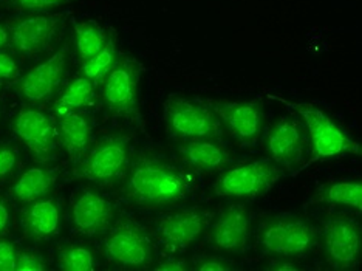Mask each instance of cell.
I'll list each match as a JSON object with an SVG mask.
<instances>
[{
  "instance_id": "obj_1",
  "label": "cell",
  "mask_w": 362,
  "mask_h": 271,
  "mask_svg": "<svg viewBox=\"0 0 362 271\" xmlns=\"http://www.w3.org/2000/svg\"><path fill=\"white\" fill-rule=\"evenodd\" d=\"M191 182L183 171L166 163L146 161L132 172L126 194L130 200L146 207L174 204L185 199Z\"/></svg>"
},
{
  "instance_id": "obj_2",
  "label": "cell",
  "mask_w": 362,
  "mask_h": 271,
  "mask_svg": "<svg viewBox=\"0 0 362 271\" xmlns=\"http://www.w3.org/2000/svg\"><path fill=\"white\" fill-rule=\"evenodd\" d=\"M282 175L284 171L273 161H251L223 172L214 185V191L217 195L256 199L273 190Z\"/></svg>"
},
{
  "instance_id": "obj_3",
  "label": "cell",
  "mask_w": 362,
  "mask_h": 271,
  "mask_svg": "<svg viewBox=\"0 0 362 271\" xmlns=\"http://www.w3.org/2000/svg\"><path fill=\"white\" fill-rule=\"evenodd\" d=\"M286 105L303 118L316 158L334 157L342 154H361V144L345 134L325 112L308 104L286 103Z\"/></svg>"
},
{
  "instance_id": "obj_4",
  "label": "cell",
  "mask_w": 362,
  "mask_h": 271,
  "mask_svg": "<svg viewBox=\"0 0 362 271\" xmlns=\"http://www.w3.org/2000/svg\"><path fill=\"white\" fill-rule=\"evenodd\" d=\"M164 118L172 134L181 138H217L220 121L204 105L181 96H169L164 103Z\"/></svg>"
},
{
  "instance_id": "obj_5",
  "label": "cell",
  "mask_w": 362,
  "mask_h": 271,
  "mask_svg": "<svg viewBox=\"0 0 362 271\" xmlns=\"http://www.w3.org/2000/svg\"><path fill=\"white\" fill-rule=\"evenodd\" d=\"M105 256L112 264L124 268H144L152 262V245L138 226L121 224L112 228L104 241Z\"/></svg>"
},
{
  "instance_id": "obj_6",
  "label": "cell",
  "mask_w": 362,
  "mask_h": 271,
  "mask_svg": "<svg viewBox=\"0 0 362 271\" xmlns=\"http://www.w3.org/2000/svg\"><path fill=\"white\" fill-rule=\"evenodd\" d=\"M316 233L307 221L299 219H281L265 228L260 243L263 250L276 256L291 258L311 250Z\"/></svg>"
},
{
  "instance_id": "obj_7",
  "label": "cell",
  "mask_w": 362,
  "mask_h": 271,
  "mask_svg": "<svg viewBox=\"0 0 362 271\" xmlns=\"http://www.w3.org/2000/svg\"><path fill=\"white\" fill-rule=\"evenodd\" d=\"M101 81V95L107 109L117 115H132L138 110L139 78L134 62L118 61Z\"/></svg>"
},
{
  "instance_id": "obj_8",
  "label": "cell",
  "mask_w": 362,
  "mask_h": 271,
  "mask_svg": "<svg viewBox=\"0 0 362 271\" xmlns=\"http://www.w3.org/2000/svg\"><path fill=\"white\" fill-rule=\"evenodd\" d=\"M361 233V225L347 217H332L325 221L324 246L333 267L345 270L358 264Z\"/></svg>"
},
{
  "instance_id": "obj_9",
  "label": "cell",
  "mask_w": 362,
  "mask_h": 271,
  "mask_svg": "<svg viewBox=\"0 0 362 271\" xmlns=\"http://www.w3.org/2000/svg\"><path fill=\"white\" fill-rule=\"evenodd\" d=\"M129 160V146L124 139L110 138L98 144L81 161L78 174L92 182H110L124 174Z\"/></svg>"
},
{
  "instance_id": "obj_10",
  "label": "cell",
  "mask_w": 362,
  "mask_h": 271,
  "mask_svg": "<svg viewBox=\"0 0 362 271\" xmlns=\"http://www.w3.org/2000/svg\"><path fill=\"white\" fill-rule=\"evenodd\" d=\"M307 132L298 120L282 118L269 129L265 147L277 166L291 171L299 164L307 152Z\"/></svg>"
},
{
  "instance_id": "obj_11",
  "label": "cell",
  "mask_w": 362,
  "mask_h": 271,
  "mask_svg": "<svg viewBox=\"0 0 362 271\" xmlns=\"http://www.w3.org/2000/svg\"><path fill=\"white\" fill-rule=\"evenodd\" d=\"M250 234V212L246 204L234 203L220 212L212 225L211 239L217 250L229 254H242Z\"/></svg>"
},
{
  "instance_id": "obj_12",
  "label": "cell",
  "mask_w": 362,
  "mask_h": 271,
  "mask_svg": "<svg viewBox=\"0 0 362 271\" xmlns=\"http://www.w3.org/2000/svg\"><path fill=\"white\" fill-rule=\"evenodd\" d=\"M65 67H67V52L59 50L42 64L33 67L21 79L18 86L19 93L33 104L47 100L61 84Z\"/></svg>"
},
{
  "instance_id": "obj_13",
  "label": "cell",
  "mask_w": 362,
  "mask_h": 271,
  "mask_svg": "<svg viewBox=\"0 0 362 271\" xmlns=\"http://www.w3.org/2000/svg\"><path fill=\"white\" fill-rule=\"evenodd\" d=\"M212 112L218 115L238 139L245 143L257 139L263 125L262 104L259 101L217 103L212 104Z\"/></svg>"
},
{
  "instance_id": "obj_14",
  "label": "cell",
  "mask_w": 362,
  "mask_h": 271,
  "mask_svg": "<svg viewBox=\"0 0 362 271\" xmlns=\"http://www.w3.org/2000/svg\"><path fill=\"white\" fill-rule=\"evenodd\" d=\"M156 228L161 242L170 251H185L202 236L204 217L195 211H180L163 217Z\"/></svg>"
},
{
  "instance_id": "obj_15",
  "label": "cell",
  "mask_w": 362,
  "mask_h": 271,
  "mask_svg": "<svg viewBox=\"0 0 362 271\" xmlns=\"http://www.w3.org/2000/svg\"><path fill=\"white\" fill-rule=\"evenodd\" d=\"M14 134L36 155H47L54 144V126L44 112L23 109L13 122Z\"/></svg>"
},
{
  "instance_id": "obj_16",
  "label": "cell",
  "mask_w": 362,
  "mask_h": 271,
  "mask_svg": "<svg viewBox=\"0 0 362 271\" xmlns=\"http://www.w3.org/2000/svg\"><path fill=\"white\" fill-rule=\"evenodd\" d=\"M73 221L81 231L101 233L113 219V204L95 191H82L76 195L71 208Z\"/></svg>"
},
{
  "instance_id": "obj_17",
  "label": "cell",
  "mask_w": 362,
  "mask_h": 271,
  "mask_svg": "<svg viewBox=\"0 0 362 271\" xmlns=\"http://www.w3.org/2000/svg\"><path fill=\"white\" fill-rule=\"evenodd\" d=\"M57 27L54 16H31L11 27L10 40L13 47L22 54H36L50 42Z\"/></svg>"
},
{
  "instance_id": "obj_18",
  "label": "cell",
  "mask_w": 362,
  "mask_h": 271,
  "mask_svg": "<svg viewBox=\"0 0 362 271\" xmlns=\"http://www.w3.org/2000/svg\"><path fill=\"white\" fill-rule=\"evenodd\" d=\"M180 154L197 171H216L228 161V154L217 138H192L180 144Z\"/></svg>"
},
{
  "instance_id": "obj_19",
  "label": "cell",
  "mask_w": 362,
  "mask_h": 271,
  "mask_svg": "<svg viewBox=\"0 0 362 271\" xmlns=\"http://www.w3.org/2000/svg\"><path fill=\"white\" fill-rule=\"evenodd\" d=\"M61 144L67 149L71 160H79L92 142L90 121L78 112H69L59 117L57 122Z\"/></svg>"
},
{
  "instance_id": "obj_20",
  "label": "cell",
  "mask_w": 362,
  "mask_h": 271,
  "mask_svg": "<svg viewBox=\"0 0 362 271\" xmlns=\"http://www.w3.org/2000/svg\"><path fill=\"white\" fill-rule=\"evenodd\" d=\"M59 226V209L53 199L36 200L23 216L25 233L35 241L47 239Z\"/></svg>"
},
{
  "instance_id": "obj_21",
  "label": "cell",
  "mask_w": 362,
  "mask_h": 271,
  "mask_svg": "<svg viewBox=\"0 0 362 271\" xmlns=\"http://www.w3.org/2000/svg\"><path fill=\"white\" fill-rule=\"evenodd\" d=\"M54 174L44 168H31L11 188L14 199L21 203H33L52 190Z\"/></svg>"
},
{
  "instance_id": "obj_22",
  "label": "cell",
  "mask_w": 362,
  "mask_h": 271,
  "mask_svg": "<svg viewBox=\"0 0 362 271\" xmlns=\"http://www.w3.org/2000/svg\"><path fill=\"white\" fill-rule=\"evenodd\" d=\"M105 30L95 21H84L75 27V44L81 62H87L109 42Z\"/></svg>"
},
{
  "instance_id": "obj_23",
  "label": "cell",
  "mask_w": 362,
  "mask_h": 271,
  "mask_svg": "<svg viewBox=\"0 0 362 271\" xmlns=\"http://www.w3.org/2000/svg\"><path fill=\"white\" fill-rule=\"evenodd\" d=\"M317 200L328 202V203H337L345 204V207H351L356 209H362V183L361 180H339V182H333L325 185L320 190Z\"/></svg>"
},
{
  "instance_id": "obj_24",
  "label": "cell",
  "mask_w": 362,
  "mask_h": 271,
  "mask_svg": "<svg viewBox=\"0 0 362 271\" xmlns=\"http://www.w3.org/2000/svg\"><path fill=\"white\" fill-rule=\"evenodd\" d=\"M95 98V82L84 76H79L70 82V86L64 90L62 96L56 103V113L62 115L86 108Z\"/></svg>"
},
{
  "instance_id": "obj_25",
  "label": "cell",
  "mask_w": 362,
  "mask_h": 271,
  "mask_svg": "<svg viewBox=\"0 0 362 271\" xmlns=\"http://www.w3.org/2000/svg\"><path fill=\"white\" fill-rule=\"evenodd\" d=\"M117 62H118L117 42H115V39H109V42L105 44V47L100 53L93 56L92 59H88L87 62H82L81 76L93 81L96 84V82H100L107 73L113 69V65Z\"/></svg>"
},
{
  "instance_id": "obj_26",
  "label": "cell",
  "mask_w": 362,
  "mask_h": 271,
  "mask_svg": "<svg viewBox=\"0 0 362 271\" xmlns=\"http://www.w3.org/2000/svg\"><path fill=\"white\" fill-rule=\"evenodd\" d=\"M57 268L62 271H92L93 254L86 246H67L57 254Z\"/></svg>"
},
{
  "instance_id": "obj_27",
  "label": "cell",
  "mask_w": 362,
  "mask_h": 271,
  "mask_svg": "<svg viewBox=\"0 0 362 271\" xmlns=\"http://www.w3.org/2000/svg\"><path fill=\"white\" fill-rule=\"evenodd\" d=\"M19 250L8 241H0V271H16Z\"/></svg>"
},
{
  "instance_id": "obj_28",
  "label": "cell",
  "mask_w": 362,
  "mask_h": 271,
  "mask_svg": "<svg viewBox=\"0 0 362 271\" xmlns=\"http://www.w3.org/2000/svg\"><path fill=\"white\" fill-rule=\"evenodd\" d=\"M14 2L25 11H48L64 5L67 0H14Z\"/></svg>"
},
{
  "instance_id": "obj_29",
  "label": "cell",
  "mask_w": 362,
  "mask_h": 271,
  "mask_svg": "<svg viewBox=\"0 0 362 271\" xmlns=\"http://www.w3.org/2000/svg\"><path fill=\"white\" fill-rule=\"evenodd\" d=\"M197 265L192 267V270H199V271H229L234 270V267L229 264V260L223 258H217V256H204L197 259Z\"/></svg>"
},
{
  "instance_id": "obj_30",
  "label": "cell",
  "mask_w": 362,
  "mask_h": 271,
  "mask_svg": "<svg viewBox=\"0 0 362 271\" xmlns=\"http://www.w3.org/2000/svg\"><path fill=\"white\" fill-rule=\"evenodd\" d=\"M44 260L33 253H19L16 271H44Z\"/></svg>"
},
{
  "instance_id": "obj_31",
  "label": "cell",
  "mask_w": 362,
  "mask_h": 271,
  "mask_svg": "<svg viewBox=\"0 0 362 271\" xmlns=\"http://www.w3.org/2000/svg\"><path fill=\"white\" fill-rule=\"evenodd\" d=\"M19 75V65L14 57L6 53L0 52V79H13Z\"/></svg>"
},
{
  "instance_id": "obj_32",
  "label": "cell",
  "mask_w": 362,
  "mask_h": 271,
  "mask_svg": "<svg viewBox=\"0 0 362 271\" xmlns=\"http://www.w3.org/2000/svg\"><path fill=\"white\" fill-rule=\"evenodd\" d=\"M16 164V154L11 149L2 147L0 149V178L10 174Z\"/></svg>"
},
{
  "instance_id": "obj_33",
  "label": "cell",
  "mask_w": 362,
  "mask_h": 271,
  "mask_svg": "<svg viewBox=\"0 0 362 271\" xmlns=\"http://www.w3.org/2000/svg\"><path fill=\"white\" fill-rule=\"evenodd\" d=\"M153 270H156V271H185V270H192V267L189 265L186 260L169 259V260H164L163 264L156 265Z\"/></svg>"
},
{
  "instance_id": "obj_34",
  "label": "cell",
  "mask_w": 362,
  "mask_h": 271,
  "mask_svg": "<svg viewBox=\"0 0 362 271\" xmlns=\"http://www.w3.org/2000/svg\"><path fill=\"white\" fill-rule=\"evenodd\" d=\"M8 220H10V212H8L4 200L0 199V234L5 231V228L8 225Z\"/></svg>"
},
{
  "instance_id": "obj_35",
  "label": "cell",
  "mask_w": 362,
  "mask_h": 271,
  "mask_svg": "<svg viewBox=\"0 0 362 271\" xmlns=\"http://www.w3.org/2000/svg\"><path fill=\"white\" fill-rule=\"evenodd\" d=\"M10 40V33H8L2 25H0V48L5 47Z\"/></svg>"
},
{
  "instance_id": "obj_36",
  "label": "cell",
  "mask_w": 362,
  "mask_h": 271,
  "mask_svg": "<svg viewBox=\"0 0 362 271\" xmlns=\"http://www.w3.org/2000/svg\"><path fill=\"white\" fill-rule=\"evenodd\" d=\"M273 270H298V267H296V265H281V267H273Z\"/></svg>"
}]
</instances>
